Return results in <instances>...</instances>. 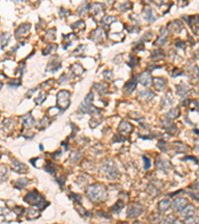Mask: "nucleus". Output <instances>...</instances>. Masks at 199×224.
Wrapping results in <instances>:
<instances>
[{
    "mask_svg": "<svg viewBox=\"0 0 199 224\" xmlns=\"http://www.w3.org/2000/svg\"><path fill=\"white\" fill-rule=\"evenodd\" d=\"M87 195L91 200L94 201H102L108 197V190L106 186L100 183H95L89 185L87 188Z\"/></svg>",
    "mask_w": 199,
    "mask_h": 224,
    "instance_id": "nucleus-1",
    "label": "nucleus"
},
{
    "mask_svg": "<svg viewBox=\"0 0 199 224\" xmlns=\"http://www.w3.org/2000/svg\"><path fill=\"white\" fill-rule=\"evenodd\" d=\"M24 200L28 202V203L33 204V205H35V206H37L39 209L45 208L47 205L49 204L48 202H46L45 198L43 197L41 194H39L38 191H36V190H33V191H31V192H29L27 195L25 196Z\"/></svg>",
    "mask_w": 199,
    "mask_h": 224,
    "instance_id": "nucleus-2",
    "label": "nucleus"
},
{
    "mask_svg": "<svg viewBox=\"0 0 199 224\" xmlns=\"http://www.w3.org/2000/svg\"><path fill=\"white\" fill-rule=\"evenodd\" d=\"M93 93H89L85 100L83 101L81 106L79 108V113L80 114H96V113H100L101 110L98 109V108L93 106Z\"/></svg>",
    "mask_w": 199,
    "mask_h": 224,
    "instance_id": "nucleus-3",
    "label": "nucleus"
},
{
    "mask_svg": "<svg viewBox=\"0 0 199 224\" xmlns=\"http://www.w3.org/2000/svg\"><path fill=\"white\" fill-rule=\"evenodd\" d=\"M103 169L111 179H115V177L118 176V171L113 160H105V162L103 164Z\"/></svg>",
    "mask_w": 199,
    "mask_h": 224,
    "instance_id": "nucleus-4",
    "label": "nucleus"
},
{
    "mask_svg": "<svg viewBox=\"0 0 199 224\" xmlns=\"http://www.w3.org/2000/svg\"><path fill=\"white\" fill-rule=\"evenodd\" d=\"M57 103H58V107L60 108L61 111H64L65 109L70 106V93L68 91H60L58 93L57 96Z\"/></svg>",
    "mask_w": 199,
    "mask_h": 224,
    "instance_id": "nucleus-5",
    "label": "nucleus"
},
{
    "mask_svg": "<svg viewBox=\"0 0 199 224\" xmlns=\"http://www.w3.org/2000/svg\"><path fill=\"white\" fill-rule=\"evenodd\" d=\"M143 206L142 204L136 203V202H132L129 204L128 208V217L129 218H136L139 215L142 214L143 212Z\"/></svg>",
    "mask_w": 199,
    "mask_h": 224,
    "instance_id": "nucleus-6",
    "label": "nucleus"
},
{
    "mask_svg": "<svg viewBox=\"0 0 199 224\" xmlns=\"http://www.w3.org/2000/svg\"><path fill=\"white\" fill-rule=\"evenodd\" d=\"M61 68V60L60 58L58 56H54L52 58V61L49 63L48 67H47L46 71L47 72H52V73H54V72L58 71Z\"/></svg>",
    "mask_w": 199,
    "mask_h": 224,
    "instance_id": "nucleus-7",
    "label": "nucleus"
},
{
    "mask_svg": "<svg viewBox=\"0 0 199 224\" xmlns=\"http://www.w3.org/2000/svg\"><path fill=\"white\" fill-rule=\"evenodd\" d=\"M142 16L148 22H153V21H154L157 18V14L154 11V9L150 8V7H147V8L143 10Z\"/></svg>",
    "mask_w": 199,
    "mask_h": 224,
    "instance_id": "nucleus-8",
    "label": "nucleus"
},
{
    "mask_svg": "<svg viewBox=\"0 0 199 224\" xmlns=\"http://www.w3.org/2000/svg\"><path fill=\"white\" fill-rule=\"evenodd\" d=\"M187 205V200L185 198H182V197H179V198H176V199L172 202V207L174 210L176 211H179L181 212L185 206Z\"/></svg>",
    "mask_w": 199,
    "mask_h": 224,
    "instance_id": "nucleus-9",
    "label": "nucleus"
},
{
    "mask_svg": "<svg viewBox=\"0 0 199 224\" xmlns=\"http://www.w3.org/2000/svg\"><path fill=\"white\" fill-rule=\"evenodd\" d=\"M139 83L142 86L148 87L151 84V82H153V78H151V75H150L149 72L146 71V72H142V73L140 74V76L139 77Z\"/></svg>",
    "mask_w": 199,
    "mask_h": 224,
    "instance_id": "nucleus-10",
    "label": "nucleus"
},
{
    "mask_svg": "<svg viewBox=\"0 0 199 224\" xmlns=\"http://www.w3.org/2000/svg\"><path fill=\"white\" fill-rule=\"evenodd\" d=\"M167 36H168V30L165 27H161L160 32H159V36H158L157 40L154 42V45L159 46V45L164 44L166 42V39H167Z\"/></svg>",
    "mask_w": 199,
    "mask_h": 224,
    "instance_id": "nucleus-11",
    "label": "nucleus"
},
{
    "mask_svg": "<svg viewBox=\"0 0 199 224\" xmlns=\"http://www.w3.org/2000/svg\"><path fill=\"white\" fill-rule=\"evenodd\" d=\"M11 165H12L14 171L19 172V173H25V172H27V171H28L26 165H25L24 164H22V162L18 161L17 160H13L11 161Z\"/></svg>",
    "mask_w": 199,
    "mask_h": 224,
    "instance_id": "nucleus-12",
    "label": "nucleus"
},
{
    "mask_svg": "<svg viewBox=\"0 0 199 224\" xmlns=\"http://www.w3.org/2000/svg\"><path fill=\"white\" fill-rule=\"evenodd\" d=\"M30 27H31L30 24H22V25H20V26L16 29V32H15L16 38H19V37L21 38V37H23V36L27 35L29 30H30Z\"/></svg>",
    "mask_w": 199,
    "mask_h": 224,
    "instance_id": "nucleus-13",
    "label": "nucleus"
},
{
    "mask_svg": "<svg viewBox=\"0 0 199 224\" xmlns=\"http://www.w3.org/2000/svg\"><path fill=\"white\" fill-rule=\"evenodd\" d=\"M156 167L159 171H167V169H170L171 164H169L168 160H162L160 157H158L156 160Z\"/></svg>",
    "mask_w": 199,
    "mask_h": 224,
    "instance_id": "nucleus-14",
    "label": "nucleus"
},
{
    "mask_svg": "<svg viewBox=\"0 0 199 224\" xmlns=\"http://www.w3.org/2000/svg\"><path fill=\"white\" fill-rule=\"evenodd\" d=\"M136 80H137V78L136 77H133L128 83H125L124 89H125V91L128 93V94H132L133 91H135V89L136 88V83H137Z\"/></svg>",
    "mask_w": 199,
    "mask_h": 224,
    "instance_id": "nucleus-15",
    "label": "nucleus"
},
{
    "mask_svg": "<svg viewBox=\"0 0 199 224\" xmlns=\"http://www.w3.org/2000/svg\"><path fill=\"white\" fill-rule=\"evenodd\" d=\"M20 119L22 120L23 125L26 126V128H31V126L35 124V120L33 119V117H32L31 114H26L25 115H22Z\"/></svg>",
    "mask_w": 199,
    "mask_h": 224,
    "instance_id": "nucleus-16",
    "label": "nucleus"
},
{
    "mask_svg": "<svg viewBox=\"0 0 199 224\" xmlns=\"http://www.w3.org/2000/svg\"><path fill=\"white\" fill-rule=\"evenodd\" d=\"M170 205H171L170 200H168V199H163V200H160V201L158 202L157 208H158V210H159V211H161V212H166L169 208H170Z\"/></svg>",
    "mask_w": 199,
    "mask_h": 224,
    "instance_id": "nucleus-17",
    "label": "nucleus"
},
{
    "mask_svg": "<svg viewBox=\"0 0 199 224\" xmlns=\"http://www.w3.org/2000/svg\"><path fill=\"white\" fill-rule=\"evenodd\" d=\"M153 83H154V87L156 88L157 90H163L165 87H166V84H167V82L164 78H160V77H156L154 78L153 80Z\"/></svg>",
    "mask_w": 199,
    "mask_h": 224,
    "instance_id": "nucleus-18",
    "label": "nucleus"
},
{
    "mask_svg": "<svg viewBox=\"0 0 199 224\" xmlns=\"http://www.w3.org/2000/svg\"><path fill=\"white\" fill-rule=\"evenodd\" d=\"M139 97L140 99H146L147 102H149L153 99L154 94L153 92H151L150 90H144V91H140L139 93Z\"/></svg>",
    "mask_w": 199,
    "mask_h": 224,
    "instance_id": "nucleus-19",
    "label": "nucleus"
},
{
    "mask_svg": "<svg viewBox=\"0 0 199 224\" xmlns=\"http://www.w3.org/2000/svg\"><path fill=\"white\" fill-rule=\"evenodd\" d=\"M172 94H171V91H168L167 93L165 94L163 98L161 99V105L163 107H167V106H170L172 104Z\"/></svg>",
    "mask_w": 199,
    "mask_h": 224,
    "instance_id": "nucleus-20",
    "label": "nucleus"
},
{
    "mask_svg": "<svg viewBox=\"0 0 199 224\" xmlns=\"http://www.w3.org/2000/svg\"><path fill=\"white\" fill-rule=\"evenodd\" d=\"M118 129H119V132L124 133H131L132 131V126L131 124H129L128 122H122L121 124H119Z\"/></svg>",
    "mask_w": 199,
    "mask_h": 224,
    "instance_id": "nucleus-21",
    "label": "nucleus"
},
{
    "mask_svg": "<svg viewBox=\"0 0 199 224\" xmlns=\"http://www.w3.org/2000/svg\"><path fill=\"white\" fill-rule=\"evenodd\" d=\"M88 10H89V3H88V2H83L82 4L78 7L77 13H78L81 17H83V16L86 15V14H87V11H88Z\"/></svg>",
    "mask_w": 199,
    "mask_h": 224,
    "instance_id": "nucleus-22",
    "label": "nucleus"
},
{
    "mask_svg": "<svg viewBox=\"0 0 199 224\" xmlns=\"http://www.w3.org/2000/svg\"><path fill=\"white\" fill-rule=\"evenodd\" d=\"M102 36H103V30L101 28H97L95 31L92 32L91 38L95 42H99L102 40Z\"/></svg>",
    "mask_w": 199,
    "mask_h": 224,
    "instance_id": "nucleus-23",
    "label": "nucleus"
},
{
    "mask_svg": "<svg viewBox=\"0 0 199 224\" xmlns=\"http://www.w3.org/2000/svg\"><path fill=\"white\" fill-rule=\"evenodd\" d=\"M179 115V109L178 108H174V109H171L168 113H166L164 115V117L168 120H173V119H176Z\"/></svg>",
    "mask_w": 199,
    "mask_h": 224,
    "instance_id": "nucleus-24",
    "label": "nucleus"
},
{
    "mask_svg": "<svg viewBox=\"0 0 199 224\" xmlns=\"http://www.w3.org/2000/svg\"><path fill=\"white\" fill-rule=\"evenodd\" d=\"M91 10L95 15H99L100 13H103L104 11V5L101 3H94L91 6Z\"/></svg>",
    "mask_w": 199,
    "mask_h": 224,
    "instance_id": "nucleus-25",
    "label": "nucleus"
},
{
    "mask_svg": "<svg viewBox=\"0 0 199 224\" xmlns=\"http://www.w3.org/2000/svg\"><path fill=\"white\" fill-rule=\"evenodd\" d=\"M194 212H195V209H194L193 205H186L185 208H184L180 213H181L183 216H187V217H189V216H193Z\"/></svg>",
    "mask_w": 199,
    "mask_h": 224,
    "instance_id": "nucleus-26",
    "label": "nucleus"
},
{
    "mask_svg": "<svg viewBox=\"0 0 199 224\" xmlns=\"http://www.w3.org/2000/svg\"><path fill=\"white\" fill-rule=\"evenodd\" d=\"M28 182H29V180L27 178H19L14 182V185H15V187L18 189H23L25 186H27Z\"/></svg>",
    "mask_w": 199,
    "mask_h": 224,
    "instance_id": "nucleus-27",
    "label": "nucleus"
},
{
    "mask_svg": "<svg viewBox=\"0 0 199 224\" xmlns=\"http://www.w3.org/2000/svg\"><path fill=\"white\" fill-rule=\"evenodd\" d=\"M163 126L165 129H167V131H169L170 133H174L176 131V126L175 125L173 124V122H171V120H166L163 122Z\"/></svg>",
    "mask_w": 199,
    "mask_h": 224,
    "instance_id": "nucleus-28",
    "label": "nucleus"
},
{
    "mask_svg": "<svg viewBox=\"0 0 199 224\" xmlns=\"http://www.w3.org/2000/svg\"><path fill=\"white\" fill-rule=\"evenodd\" d=\"M114 21H115V17H114V16H105V17H103V19L101 20V23H102L104 26L108 27V26H110V24L112 22H114Z\"/></svg>",
    "mask_w": 199,
    "mask_h": 224,
    "instance_id": "nucleus-29",
    "label": "nucleus"
},
{
    "mask_svg": "<svg viewBox=\"0 0 199 224\" xmlns=\"http://www.w3.org/2000/svg\"><path fill=\"white\" fill-rule=\"evenodd\" d=\"M71 70L73 71V73L77 74V75H82L85 72V70L83 69V67L80 64H74V65H72Z\"/></svg>",
    "mask_w": 199,
    "mask_h": 224,
    "instance_id": "nucleus-30",
    "label": "nucleus"
},
{
    "mask_svg": "<svg viewBox=\"0 0 199 224\" xmlns=\"http://www.w3.org/2000/svg\"><path fill=\"white\" fill-rule=\"evenodd\" d=\"M10 37H11V35H10L9 33H2V35H1V48L2 49L8 44Z\"/></svg>",
    "mask_w": 199,
    "mask_h": 224,
    "instance_id": "nucleus-31",
    "label": "nucleus"
},
{
    "mask_svg": "<svg viewBox=\"0 0 199 224\" xmlns=\"http://www.w3.org/2000/svg\"><path fill=\"white\" fill-rule=\"evenodd\" d=\"M124 206H125L124 201H122V200H118L117 203H115L113 206V211L115 212V213H119L122 209L124 208Z\"/></svg>",
    "mask_w": 199,
    "mask_h": 224,
    "instance_id": "nucleus-32",
    "label": "nucleus"
},
{
    "mask_svg": "<svg viewBox=\"0 0 199 224\" xmlns=\"http://www.w3.org/2000/svg\"><path fill=\"white\" fill-rule=\"evenodd\" d=\"M81 157H82V154L80 153V151H79V150H75V151H73V153H72L71 155H70V160H71V161H73V162H77V161L80 160V158H81Z\"/></svg>",
    "mask_w": 199,
    "mask_h": 224,
    "instance_id": "nucleus-33",
    "label": "nucleus"
},
{
    "mask_svg": "<svg viewBox=\"0 0 199 224\" xmlns=\"http://www.w3.org/2000/svg\"><path fill=\"white\" fill-rule=\"evenodd\" d=\"M37 215H39V211L36 210L34 208H29L28 209V213H27V218L28 219H33L35 217H37Z\"/></svg>",
    "mask_w": 199,
    "mask_h": 224,
    "instance_id": "nucleus-34",
    "label": "nucleus"
},
{
    "mask_svg": "<svg viewBox=\"0 0 199 224\" xmlns=\"http://www.w3.org/2000/svg\"><path fill=\"white\" fill-rule=\"evenodd\" d=\"M95 88H97L96 90L98 92H100L101 94H104L107 92V85L105 83H101V84H95L94 85Z\"/></svg>",
    "mask_w": 199,
    "mask_h": 224,
    "instance_id": "nucleus-35",
    "label": "nucleus"
},
{
    "mask_svg": "<svg viewBox=\"0 0 199 224\" xmlns=\"http://www.w3.org/2000/svg\"><path fill=\"white\" fill-rule=\"evenodd\" d=\"M177 88H178V89H177V94H178L179 96H184L188 91V90H187L188 88H187V87H185V85L182 84V83L180 84V86L177 87Z\"/></svg>",
    "mask_w": 199,
    "mask_h": 224,
    "instance_id": "nucleus-36",
    "label": "nucleus"
},
{
    "mask_svg": "<svg viewBox=\"0 0 199 224\" xmlns=\"http://www.w3.org/2000/svg\"><path fill=\"white\" fill-rule=\"evenodd\" d=\"M45 169L48 172H50L51 173V174H53V175H55V172H56V167L55 165H54L52 162H48V164H47V165H45V167H44Z\"/></svg>",
    "mask_w": 199,
    "mask_h": 224,
    "instance_id": "nucleus-37",
    "label": "nucleus"
},
{
    "mask_svg": "<svg viewBox=\"0 0 199 224\" xmlns=\"http://www.w3.org/2000/svg\"><path fill=\"white\" fill-rule=\"evenodd\" d=\"M57 47L58 46L56 44H50L46 49L43 50V55H48V54H50L51 52H54L56 50Z\"/></svg>",
    "mask_w": 199,
    "mask_h": 224,
    "instance_id": "nucleus-38",
    "label": "nucleus"
},
{
    "mask_svg": "<svg viewBox=\"0 0 199 224\" xmlns=\"http://www.w3.org/2000/svg\"><path fill=\"white\" fill-rule=\"evenodd\" d=\"M176 218L174 217V215H172V214H170V215H167L166 216L165 218H163L161 220V224H172V222L174 221Z\"/></svg>",
    "mask_w": 199,
    "mask_h": 224,
    "instance_id": "nucleus-39",
    "label": "nucleus"
},
{
    "mask_svg": "<svg viewBox=\"0 0 199 224\" xmlns=\"http://www.w3.org/2000/svg\"><path fill=\"white\" fill-rule=\"evenodd\" d=\"M184 224H199V220L195 216H189L185 219Z\"/></svg>",
    "mask_w": 199,
    "mask_h": 224,
    "instance_id": "nucleus-40",
    "label": "nucleus"
},
{
    "mask_svg": "<svg viewBox=\"0 0 199 224\" xmlns=\"http://www.w3.org/2000/svg\"><path fill=\"white\" fill-rule=\"evenodd\" d=\"M161 57H164V53L161 50L156 49L151 52V58H153V59L154 58H161Z\"/></svg>",
    "mask_w": 199,
    "mask_h": 224,
    "instance_id": "nucleus-41",
    "label": "nucleus"
},
{
    "mask_svg": "<svg viewBox=\"0 0 199 224\" xmlns=\"http://www.w3.org/2000/svg\"><path fill=\"white\" fill-rule=\"evenodd\" d=\"M175 23H176V25H174V23H173V22L169 23V28H170L172 31H175L176 30L175 28H177V32H178L180 29L182 28V26H181V24H180V22H178V21H176V20H175Z\"/></svg>",
    "mask_w": 199,
    "mask_h": 224,
    "instance_id": "nucleus-42",
    "label": "nucleus"
},
{
    "mask_svg": "<svg viewBox=\"0 0 199 224\" xmlns=\"http://www.w3.org/2000/svg\"><path fill=\"white\" fill-rule=\"evenodd\" d=\"M45 39L46 40H49V41H52L55 39V29H53V30H49L47 32V34L45 36Z\"/></svg>",
    "mask_w": 199,
    "mask_h": 224,
    "instance_id": "nucleus-43",
    "label": "nucleus"
},
{
    "mask_svg": "<svg viewBox=\"0 0 199 224\" xmlns=\"http://www.w3.org/2000/svg\"><path fill=\"white\" fill-rule=\"evenodd\" d=\"M45 96H46V94L44 92H41V93H40V95L35 99V102L37 103V104H39V105H41L43 102H44V100L46 98Z\"/></svg>",
    "mask_w": 199,
    "mask_h": 224,
    "instance_id": "nucleus-44",
    "label": "nucleus"
},
{
    "mask_svg": "<svg viewBox=\"0 0 199 224\" xmlns=\"http://www.w3.org/2000/svg\"><path fill=\"white\" fill-rule=\"evenodd\" d=\"M86 47H87L86 45H81V46H79V47H78V49L76 50V51L73 52V55H76V56L81 55L82 53H84V50H85Z\"/></svg>",
    "mask_w": 199,
    "mask_h": 224,
    "instance_id": "nucleus-45",
    "label": "nucleus"
},
{
    "mask_svg": "<svg viewBox=\"0 0 199 224\" xmlns=\"http://www.w3.org/2000/svg\"><path fill=\"white\" fill-rule=\"evenodd\" d=\"M131 6H132V3L129 1H126L124 3V4H122L121 6H119V10H121V11H126L128 9H129V7Z\"/></svg>",
    "mask_w": 199,
    "mask_h": 224,
    "instance_id": "nucleus-46",
    "label": "nucleus"
},
{
    "mask_svg": "<svg viewBox=\"0 0 199 224\" xmlns=\"http://www.w3.org/2000/svg\"><path fill=\"white\" fill-rule=\"evenodd\" d=\"M103 75H104V77H105V79H106V80H111L112 78H113V73H112V71H110V70H108V71H105L104 73H103Z\"/></svg>",
    "mask_w": 199,
    "mask_h": 224,
    "instance_id": "nucleus-47",
    "label": "nucleus"
},
{
    "mask_svg": "<svg viewBox=\"0 0 199 224\" xmlns=\"http://www.w3.org/2000/svg\"><path fill=\"white\" fill-rule=\"evenodd\" d=\"M84 27H85L84 21H78V22H76V23L73 25V28L76 29V30H77V29H79V28H84Z\"/></svg>",
    "mask_w": 199,
    "mask_h": 224,
    "instance_id": "nucleus-48",
    "label": "nucleus"
},
{
    "mask_svg": "<svg viewBox=\"0 0 199 224\" xmlns=\"http://www.w3.org/2000/svg\"><path fill=\"white\" fill-rule=\"evenodd\" d=\"M69 80V76L68 74H63L61 77L59 78V82L61 83V84H64V83H67Z\"/></svg>",
    "mask_w": 199,
    "mask_h": 224,
    "instance_id": "nucleus-49",
    "label": "nucleus"
},
{
    "mask_svg": "<svg viewBox=\"0 0 199 224\" xmlns=\"http://www.w3.org/2000/svg\"><path fill=\"white\" fill-rule=\"evenodd\" d=\"M142 158H143V160H144V168L146 169H149V167H150V160H149V158L148 157H142Z\"/></svg>",
    "mask_w": 199,
    "mask_h": 224,
    "instance_id": "nucleus-50",
    "label": "nucleus"
},
{
    "mask_svg": "<svg viewBox=\"0 0 199 224\" xmlns=\"http://www.w3.org/2000/svg\"><path fill=\"white\" fill-rule=\"evenodd\" d=\"M71 198H73V200L74 201H76L77 202V203H79V204H81V200H82V197L79 195V194H72L71 195Z\"/></svg>",
    "mask_w": 199,
    "mask_h": 224,
    "instance_id": "nucleus-51",
    "label": "nucleus"
},
{
    "mask_svg": "<svg viewBox=\"0 0 199 224\" xmlns=\"http://www.w3.org/2000/svg\"><path fill=\"white\" fill-rule=\"evenodd\" d=\"M158 146L160 147V150L162 151H166V150H167V147H166V143L163 142V140H160V142H158Z\"/></svg>",
    "mask_w": 199,
    "mask_h": 224,
    "instance_id": "nucleus-52",
    "label": "nucleus"
},
{
    "mask_svg": "<svg viewBox=\"0 0 199 224\" xmlns=\"http://www.w3.org/2000/svg\"><path fill=\"white\" fill-rule=\"evenodd\" d=\"M6 173H7V169L5 167H1V182H3V177L5 179V176H6Z\"/></svg>",
    "mask_w": 199,
    "mask_h": 224,
    "instance_id": "nucleus-53",
    "label": "nucleus"
},
{
    "mask_svg": "<svg viewBox=\"0 0 199 224\" xmlns=\"http://www.w3.org/2000/svg\"><path fill=\"white\" fill-rule=\"evenodd\" d=\"M96 121L97 120H95V119H92L91 121H90V126H91V128L92 129H94V128H96V126L100 124L101 122H96Z\"/></svg>",
    "mask_w": 199,
    "mask_h": 224,
    "instance_id": "nucleus-54",
    "label": "nucleus"
},
{
    "mask_svg": "<svg viewBox=\"0 0 199 224\" xmlns=\"http://www.w3.org/2000/svg\"><path fill=\"white\" fill-rule=\"evenodd\" d=\"M137 61H139V59H137V58L132 57V58H131V63H129V66H131V67H135Z\"/></svg>",
    "mask_w": 199,
    "mask_h": 224,
    "instance_id": "nucleus-55",
    "label": "nucleus"
},
{
    "mask_svg": "<svg viewBox=\"0 0 199 224\" xmlns=\"http://www.w3.org/2000/svg\"><path fill=\"white\" fill-rule=\"evenodd\" d=\"M20 85H21L20 79H18V80H14L12 83H9V86H16V87H18V86H20Z\"/></svg>",
    "mask_w": 199,
    "mask_h": 224,
    "instance_id": "nucleus-56",
    "label": "nucleus"
},
{
    "mask_svg": "<svg viewBox=\"0 0 199 224\" xmlns=\"http://www.w3.org/2000/svg\"><path fill=\"white\" fill-rule=\"evenodd\" d=\"M60 14H61V16L63 17V16H64L63 14H68V15H69V14H70V11H66V10H64V9L62 8V9L60 10Z\"/></svg>",
    "mask_w": 199,
    "mask_h": 224,
    "instance_id": "nucleus-57",
    "label": "nucleus"
},
{
    "mask_svg": "<svg viewBox=\"0 0 199 224\" xmlns=\"http://www.w3.org/2000/svg\"><path fill=\"white\" fill-rule=\"evenodd\" d=\"M172 224H181V223H180V221H179V220H177V219H175V220H174V221H173V222H172Z\"/></svg>",
    "mask_w": 199,
    "mask_h": 224,
    "instance_id": "nucleus-58",
    "label": "nucleus"
},
{
    "mask_svg": "<svg viewBox=\"0 0 199 224\" xmlns=\"http://www.w3.org/2000/svg\"><path fill=\"white\" fill-rule=\"evenodd\" d=\"M135 224H143V223H140V222H136Z\"/></svg>",
    "mask_w": 199,
    "mask_h": 224,
    "instance_id": "nucleus-59",
    "label": "nucleus"
}]
</instances>
